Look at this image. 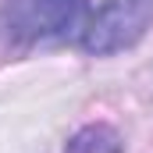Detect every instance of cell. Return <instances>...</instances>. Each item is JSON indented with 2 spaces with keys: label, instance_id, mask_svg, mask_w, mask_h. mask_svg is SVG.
I'll use <instances>...</instances> for the list:
<instances>
[{
  "label": "cell",
  "instance_id": "cell-1",
  "mask_svg": "<svg viewBox=\"0 0 153 153\" xmlns=\"http://www.w3.org/2000/svg\"><path fill=\"white\" fill-rule=\"evenodd\" d=\"M89 22L85 0H4L0 4V36L11 43H50L82 36Z\"/></svg>",
  "mask_w": 153,
  "mask_h": 153
},
{
  "label": "cell",
  "instance_id": "cell-2",
  "mask_svg": "<svg viewBox=\"0 0 153 153\" xmlns=\"http://www.w3.org/2000/svg\"><path fill=\"white\" fill-rule=\"evenodd\" d=\"M153 25V0H107L96 14H89L82 29V46L96 57L135 46Z\"/></svg>",
  "mask_w": 153,
  "mask_h": 153
},
{
  "label": "cell",
  "instance_id": "cell-3",
  "mask_svg": "<svg viewBox=\"0 0 153 153\" xmlns=\"http://www.w3.org/2000/svg\"><path fill=\"white\" fill-rule=\"evenodd\" d=\"M64 153H121V139L107 125H89L68 143Z\"/></svg>",
  "mask_w": 153,
  "mask_h": 153
}]
</instances>
